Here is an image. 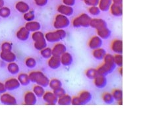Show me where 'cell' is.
I'll list each match as a JSON object with an SVG mask.
<instances>
[{"mask_svg":"<svg viewBox=\"0 0 160 120\" xmlns=\"http://www.w3.org/2000/svg\"><path fill=\"white\" fill-rule=\"evenodd\" d=\"M104 63L97 69L98 75L107 76L114 72L116 68V65L114 63V56L106 54L104 58Z\"/></svg>","mask_w":160,"mask_h":120,"instance_id":"cell-1","label":"cell"},{"mask_svg":"<svg viewBox=\"0 0 160 120\" xmlns=\"http://www.w3.org/2000/svg\"><path fill=\"white\" fill-rule=\"evenodd\" d=\"M67 37V32L63 29H57L56 31L48 32L46 35L47 41L50 42H58Z\"/></svg>","mask_w":160,"mask_h":120,"instance_id":"cell-2","label":"cell"},{"mask_svg":"<svg viewBox=\"0 0 160 120\" xmlns=\"http://www.w3.org/2000/svg\"><path fill=\"white\" fill-rule=\"evenodd\" d=\"M92 18L86 13H82L79 16L75 18L73 21V26L75 28H88L90 27Z\"/></svg>","mask_w":160,"mask_h":120,"instance_id":"cell-3","label":"cell"},{"mask_svg":"<svg viewBox=\"0 0 160 120\" xmlns=\"http://www.w3.org/2000/svg\"><path fill=\"white\" fill-rule=\"evenodd\" d=\"M69 25L70 20L68 17L61 14L56 15L54 22H53V27L56 29H64L69 27Z\"/></svg>","mask_w":160,"mask_h":120,"instance_id":"cell-4","label":"cell"},{"mask_svg":"<svg viewBox=\"0 0 160 120\" xmlns=\"http://www.w3.org/2000/svg\"><path fill=\"white\" fill-rule=\"evenodd\" d=\"M31 79L32 81L37 82L40 85L43 87H47L50 82L48 78L46 77L41 72H34L31 75Z\"/></svg>","mask_w":160,"mask_h":120,"instance_id":"cell-5","label":"cell"},{"mask_svg":"<svg viewBox=\"0 0 160 120\" xmlns=\"http://www.w3.org/2000/svg\"><path fill=\"white\" fill-rule=\"evenodd\" d=\"M103 45V40L98 36H94L89 40L88 46L91 50H96L102 48Z\"/></svg>","mask_w":160,"mask_h":120,"instance_id":"cell-6","label":"cell"},{"mask_svg":"<svg viewBox=\"0 0 160 120\" xmlns=\"http://www.w3.org/2000/svg\"><path fill=\"white\" fill-rule=\"evenodd\" d=\"M90 27L97 30L100 28H102L104 27H108L107 25V22L102 19H99V18H95V19H92L90 23Z\"/></svg>","mask_w":160,"mask_h":120,"instance_id":"cell-7","label":"cell"},{"mask_svg":"<svg viewBox=\"0 0 160 120\" xmlns=\"http://www.w3.org/2000/svg\"><path fill=\"white\" fill-rule=\"evenodd\" d=\"M57 11L59 14H61L69 17L73 14L74 9L73 8V7H70V6L62 4L59 5V7L57 8Z\"/></svg>","mask_w":160,"mask_h":120,"instance_id":"cell-8","label":"cell"},{"mask_svg":"<svg viewBox=\"0 0 160 120\" xmlns=\"http://www.w3.org/2000/svg\"><path fill=\"white\" fill-rule=\"evenodd\" d=\"M94 84L98 88L102 89L107 86L108 84V80H107L106 76L98 75L94 79Z\"/></svg>","mask_w":160,"mask_h":120,"instance_id":"cell-9","label":"cell"},{"mask_svg":"<svg viewBox=\"0 0 160 120\" xmlns=\"http://www.w3.org/2000/svg\"><path fill=\"white\" fill-rule=\"evenodd\" d=\"M67 52V47L65 44L62 43L57 44L53 47L52 49V53L53 56H56L58 57H61L64 53Z\"/></svg>","mask_w":160,"mask_h":120,"instance_id":"cell-10","label":"cell"},{"mask_svg":"<svg viewBox=\"0 0 160 120\" xmlns=\"http://www.w3.org/2000/svg\"><path fill=\"white\" fill-rule=\"evenodd\" d=\"M111 50L116 54L123 53V41L121 40H115L112 42L111 45Z\"/></svg>","mask_w":160,"mask_h":120,"instance_id":"cell-11","label":"cell"},{"mask_svg":"<svg viewBox=\"0 0 160 120\" xmlns=\"http://www.w3.org/2000/svg\"><path fill=\"white\" fill-rule=\"evenodd\" d=\"M78 97L80 100L82 105H86L88 104L89 102H90V101L92 99V94L86 91L81 92Z\"/></svg>","mask_w":160,"mask_h":120,"instance_id":"cell-12","label":"cell"},{"mask_svg":"<svg viewBox=\"0 0 160 120\" xmlns=\"http://www.w3.org/2000/svg\"><path fill=\"white\" fill-rule=\"evenodd\" d=\"M61 65L65 67H69L73 62V58L70 53L66 52L60 57Z\"/></svg>","mask_w":160,"mask_h":120,"instance_id":"cell-13","label":"cell"},{"mask_svg":"<svg viewBox=\"0 0 160 120\" xmlns=\"http://www.w3.org/2000/svg\"><path fill=\"white\" fill-rule=\"evenodd\" d=\"M48 65L52 69H57L60 68V66L61 65L60 57L53 55L49 59Z\"/></svg>","mask_w":160,"mask_h":120,"instance_id":"cell-14","label":"cell"},{"mask_svg":"<svg viewBox=\"0 0 160 120\" xmlns=\"http://www.w3.org/2000/svg\"><path fill=\"white\" fill-rule=\"evenodd\" d=\"M110 12L114 17H121L123 15V6L122 5L112 3L110 7Z\"/></svg>","mask_w":160,"mask_h":120,"instance_id":"cell-15","label":"cell"},{"mask_svg":"<svg viewBox=\"0 0 160 120\" xmlns=\"http://www.w3.org/2000/svg\"><path fill=\"white\" fill-rule=\"evenodd\" d=\"M44 99L48 104L56 105L57 104L58 98L56 97L53 92H47L46 93H44Z\"/></svg>","mask_w":160,"mask_h":120,"instance_id":"cell-16","label":"cell"},{"mask_svg":"<svg viewBox=\"0 0 160 120\" xmlns=\"http://www.w3.org/2000/svg\"><path fill=\"white\" fill-rule=\"evenodd\" d=\"M97 34L102 40H107L111 37V32L108 27L97 30Z\"/></svg>","mask_w":160,"mask_h":120,"instance_id":"cell-17","label":"cell"},{"mask_svg":"<svg viewBox=\"0 0 160 120\" xmlns=\"http://www.w3.org/2000/svg\"><path fill=\"white\" fill-rule=\"evenodd\" d=\"M112 3V0H99L98 7L101 11L107 12L109 10Z\"/></svg>","mask_w":160,"mask_h":120,"instance_id":"cell-18","label":"cell"},{"mask_svg":"<svg viewBox=\"0 0 160 120\" xmlns=\"http://www.w3.org/2000/svg\"><path fill=\"white\" fill-rule=\"evenodd\" d=\"M107 54L106 51L105 49L99 48L94 50L92 52V56L94 58H95L97 60H103L105 55Z\"/></svg>","mask_w":160,"mask_h":120,"instance_id":"cell-19","label":"cell"},{"mask_svg":"<svg viewBox=\"0 0 160 120\" xmlns=\"http://www.w3.org/2000/svg\"><path fill=\"white\" fill-rule=\"evenodd\" d=\"M71 101H72V97L70 95L65 94L63 97L59 98L57 100V104L59 105H63V106H67L70 105Z\"/></svg>","mask_w":160,"mask_h":120,"instance_id":"cell-20","label":"cell"},{"mask_svg":"<svg viewBox=\"0 0 160 120\" xmlns=\"http://www.w3.org/2000/svg\"><path fill=\"white\" fill-rule=\"evenodd\" d=\"M86 76L89 79L94 80L95 78H96L98 75V73L97 69H94V68H90L88 69L86 71Z\"/></svg>","mask_w":160,"mask_h":120,"instance_id":"cell-21","label":"cell"},{"mask_svg":"<svg viewBox=\"0 0 160 120\" xmlns=\"http://www.w3.org/2000/svg\"><path fill=\"white\" fill-rule=\"evenodd\" d=\"M112 95L115 101L119 102V103H122L123 100V91L121 89H115L112 92Z\"/></svg>","mask_w":160,"mask_h":120,"instance_id":"cell-22","label":"cell"},{"mask_svg":"<svg viewBox=\"0 0 160 120\" xmlns=\"http://www.w3.org/2000/svg\"><path fill=\"white\" fill-rule=\"evenodd\" d=\"M103 101L106 104H111L114 102V98L111 93L109 92H105L103 94L102 97Z\"/></svg>","mask_w":160,"mask_h":120,"instance_id":"cell-23","label":"cell"},{"mask_svg":"<svg viewBox=\"0 0 160 120\" xmlns=\"http://www.w3.org/2000/svg\"><path fill=\"white\" fill-rule=\"evenodd\" d=\"M49 85L50 88L53 90H55L56 88H58L59 87H62V82L60 80H59L57 79H53L51 80L49 82Z\"/></svg>","mask_w":160,"mask_h":120,"instance_id":"cell-24","label":"cell"},{"mask_svg":"<svg viewBox=\"0 0 160 120\" xmlns=\"http://www.w3.org/2000/svg\"><path fill=\"white\" fill-rule=\"evenodd\" d=\"M100 9L98 6H92V7H89L88 9V13L92 16H98L100 14Z\"/></svg>","mask_w":160,"mask_h":120,"instance_id":"cell-25","label":"cell"},{"mask_svg":"<svg viewBox=\"0 0 160 120\" xmlns=\"http://www.w3.org/2000/svg\"><path fill=\"white\" fill-rule=\"evenodd\" d=\"M25 100L27 104H34L36 103V102L35 96L31 92L27 93V94L26 95Z\"/></svg>","mask_w":160,"mask_h":120,"instance_id":"cell-26","label":"cell"},{"mask_svg":"<svg viewBox=\"0 0 160 120\" xmlns=\"http://www.w3.org/2000/svg\"><path fill=\"white\" fill-rule=\"evenodd\" d=\"M27 30H29V31H38V30H39L40 28V25L38 22H32L28 23L27 25Z\"/></svg>","mask_w":160,"mask_h":120,"instance_id":"cell-27","label":"cell"},{"mask_svg":"<svg viewBox=\"0 0 160 120\" xmlns=\"http://www.w3.org/2000/svg\"><path fill=\"white\" fill-rule=\"evenodd\" d=\"M114 63L116 66L119 68L123 67V55L122 54H116L114 56Z\"/></svg>","mask_w":160,"mask_h":120,"instance_id":"cell-28","label":"cell"},{"mask_svg":"<svg viewBox=\"0 0 160 120\" xmlns=\"http://www.w3.org/2000/svg\"><path fill=\"white\" fill-rule=\"evenodd\" d=\"M53 93L56 96V97L59 98L63 96H64L65 94H66V91H65V90L61 87H59L58 88H56L55 90H53Z\"/></svg>","mask_w":160,"mask_h":120,"instance_id":"cell-29","label":"cell"},{"mask_svg":"<svg viewBox=\"0 0 160 120\" xmlns=\"http://www.w3.org/2000/svg\"><path fill=\"white\" fill-rule=\"evenodd\" d=\"M36 48H37V49L38 50H43L45 48L46 46V41L45 38L40 39L36 41Z\"/></svg>","mask_w":160,"mask_h":120,"instance_id":"cell-30","label":"cell"},{"mask_svg":"<svg viewBox=\"0 0 160 120\" xmlns=\"http://www.w3.org/2000/svg\"><path fill=\"white\" fill-rule=\"evenodd\" d=\"M41 54L42 55L43 57H44L46 58H50L53 56L52 50L49 48H44L43 50H41Z\"/></svg>","mask_w":160,"mask_h":120,"instance_id":"cell-31","label":"cell"},{"mask_svg":"<svg viewBox=\"0 0 160 120\" xmlns=\"http://www.w3.org/2000/svg\"><path fill=\"white\" fill-rule=\"evenodd\" d=\"M28 32L27 31V30L25 29V28H22L20 32L18 33V37L20 39L22 40H25L28 38Z\"/></svg>","mask_w":160,"mask_h":120,"instance_id":"cell-32","label":"cell"},{"mask_svg":"<svg viewBox=\"0 0 160 120\" xmlns=\"http://www.w3.org/2000/svg\"><path fill=\"white\" fill-rule=\"evenodd\" d=\"M17 8L21 12H26L28 10L29 8L27 3L24 2H20L17 5Z\"/></svg>","mask_w":160,"mask_h":120,"instance_id":"cell-33","label":"cell"},{"mask_svg":"<svg viewBox=\"0 0 160 120\" xmlns=\"http://www.w3.org/2000/svg\"><path fill=\"white\" fill-rule=\"evenodd\" d=\"M34 91L35 94L37 96H38V97H42V96H44V94L45 93L44 88L40 86L36 87L34 89Z\"/></svg>","mask_w":160,"mask_h":120,"instance_id":"cell-34","label":"cell"},{"mask_svg":"<svg viewBox=\"0 0 160 120\" xmlns=\"http://www.w3.org/2000/svg\"><path fill=\"white\" fill-rule=\"evenodd\" d=\"M83 2L88 7H92V6H98L99 0H84Z\"/></svg>","mask_w":160,"mask_h":120,"instance_id":"cell-35","label":"cell"},{"mask_svg":"<svg viewBox=\"0 0 160 120\" xmlns=\"http://www.w3.org/2000/svg\"><path fill=\"white\" fill-rule=\"evenodd\" d=\"M20 81L21 83H22L23 85H26V84H28L29 82V79L27 75L22 74L20 76Z\"/></svg>","mask_w":160,"mask_h":120,"instance_id":"cell-36","label":"cell"},{"mask_svg":"<svg viewBox=\"0 0 160 120\" xmlns=\"http://www.w3.org/2000/svg\"><path fill=\"white\" fill-rule=\"evenodd\" d=\"M76 0H63V4L73 7L76 3Z\"/></svg>","mask_w":160,"mask_h":120,"instance_id":"cell-37","label":"cell"},{"mask_svg":"<svg viewBox=\"0 0 160 120\" xmlns=\"http://www.w3.org/2000/svg\"><path fill=\"white\" fill-rule=\"evenodd\" d=\"M71 104H73V105H82L79 97H75L72 98Z\"/></svg>","mask_w":160,"mask_h":120,"instance_id":"cell-38","label":"cell"},{"mask_svg":"<svg viewBox=\"0 0 160 120\" xmlns=\"http://www.w3.org/2000/svg\"><path fill=\"white\" fill-rule=\"evenodd\" d=\"M27 65L30 68H34L35 65H36V62L33 59H28L27 61Z\"/></svg>","mask_w":160,"mask_h":120,"instance_id":"cell-39","label":"cell"},{"mask_svg":"<svg viewBox=\"0 0 160 120\" xmlns=\"http://www.w3.org/2000/svg\"><path fill=\"white\" fill-rule=\"evenodd\" d=\"M34 14L32 13H27L26 15H25V19L26 20H28V21H30V20H32L33 19H34Z\"/></svg>","mask_w":160,"mask_h":120,"instance_id":"cell-40","label":"cell"},{"mask_svg":"<svg viewBox=\"0 0 160 120\" xmlns=\"http://www.w3.org/2000/svg\"><path fill=\"white\" fill-rule=\"evenodd\" d=\"M35 1L37 5L40 6L45 5L47 3V0H35Z\"/></svg>","mask_w":160,"mask_h":120,"instance_id":"cell-41","label":"cell"},{"mask_svg":"<svg viewBox=\"0 0 160 120\" xmlns=\"http://www.w3.org/2000/svg\"><path fill=\"white\" fill-rule=\"evenodd\" d=\"M112 2L113 3H115V4L122 5L123 0H112Z\"/></svg>","mask_w":160,"mask_h":120,"instance_id":"cell-42","label":"cell"},{"mask_svg":"<svg viewBox=\"0 0 160 120\" xmlns=\"http://www.w3.org/2000/svg\"><path fill=\"white\" fill-rule=\"evenodd\" d=\"M119 72H120L121 75V76H123V68H121V69H120Z\"/></svg>","mask_w":160,"mask_h":120,"instance_id":"cell-43","label":"cell"},{"mask_svg":"<svg viewBox=\"0 0 160 120\" xmlns=\"http://www.w3.org/2000/svg\"><path fill=\"white\" fill-rule=\"evenodd\" d=\"M81 1H84V0H81Z\"/></svg>","mask_w":160,"mask_h":120,"instance_id":"cell-44","label":"cell"}]
</instances>
